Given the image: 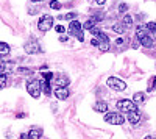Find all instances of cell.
I'll return each mask as SVG.
<instances>
[{
    "label": "cell",
    "instance_id": "obj_1",
    "mask_svg": "<svg viewBox=\"0 0 156 139\" xmlns=\"http://www.w3.org/2000/svg\"><path fill=\"white\" fill-rule=\"evenodd\" d=\"M27 91L33 98H39L41 97V92H42V81L37 80V78L27 81Z\"/></svg>",
    "mask_w": 156,
    "mask_h": 139
},
{
    "label": "cell",
    "instance_id": "obj_2",
    "mask_svg": "<svg viewBox=\"0 0 156 139\" xmlns=\"http://www.w3.org/2000/svg\"><path fill=\"white\" fill-rule=\"evenodd\" d=\"M136 36H137V39H139L142 47H151L153 45V37L150 34L144 33V28H142V27L136 28Z\"/></svg>",
    "mask_w": 156,
    "mask_h": 139
},
{
    "label": "cell",
    "instance_id": "obj_3",
    "mask_svg": "<svg viewBox=\"0 0 156 139\" xmlns=\"http://www.w3.org/2000/svg\"><path fill=\"white\" fill-rule=\"evenodd\" d=\"M51 27H53V17H51L50 14H44V16H41V19H39V22H37V28H39V31L45 33V31H48Z\"/></svg>",
    "mask_w": 156,
    "mask_h": 139
},
{
    "label": "cell",
    "instance_id": "obj_4",
    "mask_svg": "<svg viewBox=\"0 0 156 139\" xmlns=\"http://www.w3.org/2000/svg\"><path fill=\"white\" fill-rule=\"evenodd\" d=\"M106 84L111 87L112 91H117V92H120V91H125L126 89V83L120 78H117V77H109L106 80Z\"/></svg>",
    "mask_w": 156,
    "mask_h": 139
},
{
    "label": "cell",
    "instance_id": "obj_5",
    "mask_svg": "<svg viewBox=\"0 0 156 139\" xmlns=\"http://www.w3.org/2000/svg\"><path fill=\"white\" fill-rule=\"evenodd\" d=\"M117 109H120L123 112H129V111H134L137 109V105L133 102V100H128V98H122L117 102Z\"/></svg>",
    "mask_w": 156,
    "mask_h": 139
},
{
    "label": "cell",
    "instance_id": "obj_6",
    "mask_svg": "<svg viewBox=\"0 0 156 139\" xmlns=\"http://www.w3.org/2000/svg\"><path fill=\"white\" fill-rule=\"evenodd\" d=\"M105 122H108L111 125H122L125 122V117L120 114V112H106Z\"/></svg>",
    "mask_w": 156,
    "mask_h": 139
},
{
    "label": "cell",
    "instance_id": "obj_7",
    "mask_svg": "<svg viewBox=\"0 0 156 139\" xmlns=\"http://www.w3.org/2000/svg\"><path fill=\"white\" fill-rule=\"evenodd\" d=\"M23 50H25V53H28V55H34V53L41 52V47H39L36 39H30L27 44L23 45Z\"/></svg>",
    "mask_w": 156,
    "mask_h": 139
},
{
    "label": "cell",
    "instance_id": "obj_8",
    "mask_svg": "<svg viewBox=\"0 0 156 139\" xmlns=\"http://www.w3.org/2000/svg\"><path fill=\"white\" fill-rule=\"evenodd\" d=\"M69 83H70V80H69L67 75H64V73H58V75H56V78H55L56 87H67Z\"/></svg>",
    "mask_w": 156,
    "mask_h": 139
},
{
    "label": "cell",
    "instance_id": "obj_9",
    "mask_svg": "<svg viewBox=\"0 0 156 139\" xmlns=\"http://www.w3.org/2000/svg\"><path fill=\"white\" fill-rule=\"evenodd\" d=\"M81 28H83V25L78 22L76 19H73L72 22H70V25H69V34H73V36H76L78 33L81 31Z\"/></svg>",
    "mask_w": 156,
    "mask_h": 139
},
{
    "label": "cell",
    "instance_id": "obj_10",
    "mask_svg": "<svg viewBox=\"0 0 156 139\" xmlns=\"http://www.w3.org/2000/svg\"><path fill=\"white\" fill-rule=\"evenodd\" d=\"M126 114H128V122H129V123L136 125V123H139V122H140V112H139L137 109L129 111V112H126Z\"/></svg>",
    "mask_w": 156,
    "mask_h": 139
},
{
    "label": "cell",
    "instance_id": "obj_11",
    "mask_svg": "<svg viewBox=\"0 0 156 139\" xmlns=\"http://www.w3.org/2000/svg\"><path fill=\"white\" fill-rule=\"evenodd\" d=\"M69 89L67 87H56L55 89V97L58 98V100H66L67 97H69Z\"/></svg>",
    "mask_w": 156,
    "mask_h": 139
},
{
    "label": "cell",
    "instance_id": "obj_12",
    "mask_svg": "<svg viewBox=\"0 0 156 139\" xmlns=\"http://www.w3.org/2000/svg\"><path fill=\"white\" fill-rule=\"evenodd\" d=\"M94 111H97V112H108V103L103 102V100H98V102L94 103Z\"/></svg>",
    "mask_w": 156,
    "mask_h": 139
},
{
    "label": "cell",
    "instance_id": "obj_13",
    "mask_svg": "<svg viewBox=\"0 0 156 139\" xmlns=\"http://www.w3.org/2000/svg\"><path fill=\"white\" fill-rule=\"evenodd\" d=\"M100 17L98 16H95V17H90L89 20H86L84 23H83V28L84 30H92L94 27H95V23H97V20H98Z\"/></svg>",
    "mask_w": 156,
    "mask_h": 139
},
{
    "label": "cell",
    "instance_id": "obj_14",
    "mask_svg": "<svg viewBox=\"0 0 156 139\" xmlns=\"http://www.w3.org/2000/svg\"><path fill=\"white\" fill-rule=\"evenodd\" d=\"M28 136H30V139H41L42 130H41V128H31V130L28 131Z\"/></svg>",
    "mask_w": 156,
    "mask_h": 139
},
{
    "label": "cell",
    "instance_id": "obj_15",
    "mask_svg": "<svg viewBox=\"0 0 156 139\" xmlns=\"http://www.w3.org/2000/svg\"><path fill=\"white\" fill-rule=\"evenodd\" d=\"M144 100H145V94H144V92H136V94L133 95V102H134L136 105H140Z\"/></svg>",
    "mask_w": 156,
    "mask_h": 139
},
{
    "label": "cell",
    "instance_id": "obj_16",
    "mask_svg": "<svg viewBox=\"0 0 156 139\" xmlns=\"http://www.w3.org/2000/svg\"><path fill=\"white\" fill-rule=\"evenodd\" d=\"M122 25L125 28H129L133 25V17L131 16H123V19H122Z\"/></svg>",
    "mask_w": 156,
    "mask_h": 139
},
{
    "label": "cell",
    "instance_id": "obj_17",
    "mask_svg": "<svg viewBox=\"0 0 156 139\" xmlns=\"http://www.w3.org/2000/svg\"><path fill=\"white\" fill-rule=\"evenodd\" d=\"M98 47H100L101 52H108V50H109V39L100 41V42H98Z\"/></svg>",
    "mask_w": 156,
    "mask_h": 139
},
{
    "label": "cell",
    "instance_id": "obj_18",
    "mask_svg": "<svg viewBox=\"0 0 156 139\" xmlns=\"http://www.w3.org/2000/svg\"><path fill=\"white\" fill-rule=\"evenodd\" d=\"M112 31H115L117 34H123L125 33V27L122 23H117V25H112Z\"/></svg>",
    "mask_w": 156,
    "mask_h": 139
},
{
    "label": "cell",
    "instance_id": "obj_19",
    "mask_svg": "<svg viewBox=\"0 0 156 139\" xmlns=\"http://www.w3.org/2000/svg\"><path fill=\"white\" fill-rule=\"evenodd\" d=\"M147 30L154 36V39H156V22H148L147 23Z\"/></svg>",
    "mask_w": 156,
    "mask_h": 139
},
{
    "label": "cell",
    "instance_id": "obj_20",
    "mask_svg": "<svg viewBox=\"0 0 156 139\" xmlns=\"http://www.w3.org/2000/svg\"><path fill=\"white\" fill-rule=\"evenodd\" d=\"M42 92L45 95H50L51 94V87H50V83L48 81H42Z\"/></svg>",
    "mask_w": 156,
    "mask_h": 139
},
{
    "label": "cell",
    "instance_id": "obj_21",
    "mask_svg": "<svg viewBox=\"0 0 156 139\" xmlns=\"http://www.w3.org/2000/svg\"><path fill=\"white\" fill-rule=\"evenodd\" d=\"M0 53H3V55H8L9 53V45L6 42L0 41Z\"/></svg>",
    "mask_w": 156,
    "mask_h": 139
},
{
    "label": "cell",
    "instance_id": "obj_22",
    "mask_svg": "<svg viewBox=\"0 0 156 139\" xmlns=\"http://www.w3.org/2000/svg\"><path fill=\"white\" fill-rule=\"evenodd\" d=\"M76 17H78L76 12H67L66 16H59V19H66V20H73V19H76Z\"/></svg>",
    "mask_w": 156,
    "mask_h": 139
},
{
    "label": "cell",
    "instance_id": "obj_23",
    "mask_svg": "<svg viewBox=\"0 0 156 139\" xmlns=\"http://www.w3.org/2000/svg\"><path fill=\"white\" fill-rule=\"evenodd\" d=\"M42 78H44V81L51 83V80H53V72H42Z\"/></svg>",
    "mask_w": 156,
    "mask_h": 139
},
{
    "label": "cell",
    "instance_id": "obj_24",
    "mask_svg": "<svg viewBox=\"0 0 156 139\" xmlns=\"http://www.w3.org/2000/svg\"><path fill=\"white\" fill-rule=\"evenodd\" d=\"M6 83H8V77H6V73L0 75V89H3V87L6 86Z\"/></svg>",
    "mask_w": 156,
    "mask_h": 139
},
{
    "label": "cell",
    "instance_id": "obj_25",
    "mask_svg": "<svg viewBox=\"0 0 156 139\" xmlns=\"http://www.w3.org/2000/svg\"><path fill=\"white\" fill-rule=\"evenodd\" d=\"M17 72H19L20 75H31V73H33V70L28 69V67H19Z\"/></svg>",
    "mask_w": 156,
    "mask_h": 139
},
{
    "label": "cell",
    "instance_id": "obj_26",
    "mask_svg": "<svg viewBox=\"0 0 156 139\" xmlns=\"http://www.w3.org/2000/svg\"><path fill=\"white\" fill-rule=\"evenodd\" d=\"M156 89V77H151L150 78V83H148V92Z\"/></svg>",
    "mask_w": 156,
    "mask_h": 139
},
{
    "label": "cell",
    "instance_id": "obj_27",
    "mask_svg": "<svg viewBox=\"0 0 156 139\" xmlns=\"http://www.w3.org/2000/svg\"><path fill=\"white\" fill-rule=\"evenodd\" d=\"M50 8L51 9H59L61 8V3L58 2V0H51V2H50Z\"/></svg>",
    "mask_w": 156,
    "mask_h": 139
},
{
    "label": "cell",
    "instance_id": "obj_28",
    "mask_svg": "<svg viewBox=\"0 0 156 139\" xmlns=\"http://www.w3.org/2000/svg\"><path fill=\"white\" fill-rule=\"evenodd\" d=\"M128 11V5L126 3H120L119 5V12H122V14H123V12H126Z\"/></svg>",
    "mask_w": 156,
    "mask_h": 139
},
{
    "label": "cell",
    "instance_id": "obj_29",
    "mask_svg": "<svg viewBox=\"0 0 156 139\" xmlns=\"http://www.w3.org/2000/svg\"><path fill=\"white\" fill-rule=\"evenodd\" d=\"M6 72V64L5 62H0V75H3Z\"/></svg>",
    "mask_w": 156,
    "mask_h": 139
},
{
    "label": "cell",
    "instance_id": "obj_30",
    "mask_svg": "<svg viewBox=\"0 0 156 139\" xmlns=\"http://www.w3.org/2000/svg\"><path fill=\"white\" fill-rule=\"evenodd\" d=\"M55 31H56V33H64V31H66V28H64L62 25H56V27H55Z\"/></svg>",
    "mask_w": 156,
    "mask_h": 139
},
{
    "label": "cell",
    "instance_id": "obj_31",
    "mask_svg": "<svg viewBox=\"0 0 156 139\" xmlns=\"http://www.w3.org/2000/svg\"><path fill=\"white\" fill-rule=\"evenodd\" d=\"M19 139H30V136H28V133H22Z\"/></svg>",
    "mask_w": 156,
    "mask_h": 139
},
{
    "label": "cell",
    "instance_id": "obj_32",
    "mask_svg": "<svg viewBox=\"0 0 156 139\" xmlns=\"http://www.w3.org/2000/svg\"><path fill=\"white\" fill-rule=\"evenodd\" d=\"M123 42H125V41L122 39V37H119V39H117V41H115V44H117V45H122Z\"/></svg>",
    "mask_w": 156,
    "mask_h": 139
},
{
    "label": "cell",
    "instance_id": "obj_33",
    "mask_svg": "<svg viewBox=\"0 0 156 139\" xmlns=\"http://www.w3.org/2000/svg\"><path fill=\"white\" fill-rule=\"evenodd\" d=\"M59 41L61 42H67V36H59Z\"/></svg>",
    "mask_w": 156,
    "mask_h": 139
},
{
    "label": "cell",
    "instance_id": "obj_34",
    "mask_svg": "<svg viewBox=\"0 0 156 139\" xmlns=\"http://www.w3.org/2000/svg\"><path fill=\"white\" fill-rule=\"evenodd\" d=\"M95 2H97V5H105L106 0H95Z\"/></svg>",
    "mask_w": 156,
    "mask_h": 139
},
{
    "label": "cell",
    "instance_id": "obj_35",
    "mask_svg": "<svg viewBox=\"0 0 156 139\" xmlns=\"http://www.w3.org/2000/svg\"><path fill=\"white\" fill-rule=\"evenodd\" d=\"M90 44H92V45H98V41L97 39H92V41H90Z\"/></svg>",
    "mask_w": 156,
    "mask_h": 139
},
{
    "label": "cell",
    "instance_id": "obj_36",
    "mask_svg": "<svg viewBox=\"0 0 156 139\" xmlns=\"http://www.w3.org/2000/svg\"><path fill=\"white\" fill-rule=\"evenodd\" d=\"M144 139H156V136H151V134H148V136H145Z\"/></svg>",
    "mask_w": 156,
    "mask_h": 139
},
{
    "label": "cell",
    "instance_id": "obj_37",
    "mask_svg": "<svg viewBox=\"0 0 156 139\" xmlns=\"http://www.w3.org/2000/svg\"><path fill=\"white\" fill-rule=\"evenodd\" d=\"M31 2H34V3H36V2H42V0H31Z\"/></svg>",
    "mask_w": 156,
    "mask_h": 139
}]
</instances>
